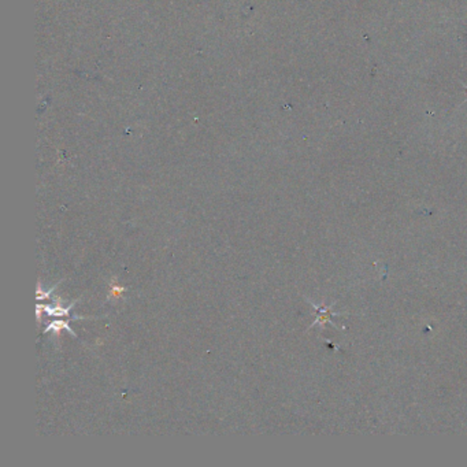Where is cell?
<instances>
[{
    "mask_svg": "<svg viewBox=\"0 0 467 467\" xmlns=\"http://www.w3.org/2000/svg\"><path fill=\"white\" fill-rule=\"evenodd\" d=\"M76 303L77 302H73L71 304H69L67 307H63V306H61V303L58 304V306H46L44 304V311H46V314L47 315H49V317H63V315H70V310L76 306Z\"/></svg>",
    "mask_w": 467,
    "mask_h": 467,
    "instance_id": "1",
    "label": "cell"
},
{
    "mask_svg": "<svg viewBox=\"0 0 467 467\" xmlns=\"http://www.w3.org/2000/svg\"><path fill=\"white\" fill-rule=\"evenodd\" d=\"M62 329H66V330H67V332L70 333L73 338H77V335H76V333H74V332L71 330L70 326H69V322H67V321H61V320L52 321V322H51V323H49V325H48L46 329H44V333H48V332H51V330H52L55 335L59 336V335H61V330H62Z\"/></svg>",
    "mask_w": 467,
    "mask_h": 467,
    "instance_id": "2",
    "label": "cell"
},
{
    "mask_svg": "<svg viewBox=\"0 0 467 467\" xmlns=\"http://www.w3.org/2000/svg\"><path fill=\"white\" fill-rule=\"evenodd\" d=\"M124 292H125L124 287H121L119 284H117V282H114V281H113V285L110 287L107 300H118L119 297H122Z\"/></svg>",
    "mask_w": 467,
    "mask_h": 467,
    "instance_id": "3",
    "label": "cell"
},
{
    "mask_svg": "<svg viewBox=\"0 0 467 467\" xmlns=\"http://www.w3.org/2000/svg\"><path fill=\"white\" fill-rule=\"evenodd\" d=\"M61 282H62V281H59L58 284H55L54 287L49 289V290H43V289H41V282L39 281V284H37V296H36V299H37L39 302L40 300H44V299H48V297L51 296V292H54L55 289H56V287H58Z\"/></svg>",
    "mask_w": 467,
    "mask_h": 467,
    "instance_id": "4",
    "label": "cell"
},
{
    "mask_svg": "<svg viewBox=\"0 0 467 467\" xmlns=\"http://www.w3.org/2000/svg\"><path fill=\"white\" fill-rule=\"evenodd\" d=\"M43 314H44V304L37 303L36 304V315H37V322L41 323V318H43Z\"/></svg>",
    "mask_w": 467,
    "mask_h": 467,
    "instance_id": "5",
    "label": "cell"
}]
</instances>
